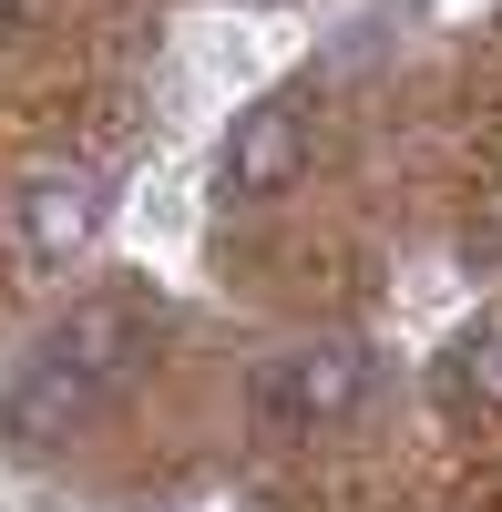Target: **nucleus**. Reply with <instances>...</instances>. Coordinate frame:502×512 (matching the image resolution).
Here are the masks:
<instances>
[{"label": "nucleus", "mask_w": 502, "mask_h": 512, "mask_svg": "<svg viewBox=\"0 0 502 512\" xmlns=\"http://www.w3.org/2000/svg\"><path fill=\"white\" fill-rule=\"evenodd\" d=\"M441 390L462 400V410H502V318H472L441 349Z\"/></svg>", "instance_id": "39448f33"}, {"label": "nucleus", "mask_w": 502, "mask_h": 512, "mask_svg": "<svg viewBox=\"0 0 502 512\" xmlns=\"http://www.w3.org/2000/svg\"><path fill=\"white\" fill-rule=\"evenodd\" d=\"M359 390H369V349H359V338H308V349H277L257 369V420L318 431V420H339Z\"/></svg>", "instance_id": "7ed1b4c3"}, {"label": "nucleus", "mask_w": 502, "mask_h": 512, "mask_svg": "<svg viewBox=\"0 0 502 512\" xmlns=\"http://www.w3.org/2000/svg\"><path fill=\"white\" fill-rule=\"evenodd\" d=\"M0 236H11L21 267H72L82 246L103 236V175H82V164H31L0 205Z\"/></svg>", "instance_id": "f03ea898"}, {"label": "nucleus", "mask_w": 502, "mask_h": 512, "mask_svg": "<svg viewBox=\"0 0 502 512\" xmlns=\"http://www.w3.org/2000/svg\"><path fill=\"white\" fill-rule=\"evenodd\" d=\"M154 328H164V308H154L134 277L93 287L72 318H52V328L31 338V359L11 369V390H0V431H11V441H31V451L72 441L82 420L113 400V379L144 359V338H154Z\"/></svg>", "instance_id": "f257e3e1"}, {"label": "nucleus", "mask_w": 502, "mask_h": 512, "mask_svg": "<svg viewBox=\"0 0 502 512\" xmlns=\"http://www.w3.org/2000/svg\"><path fill=\"white\" fill-rule=\"evenodd\" d=\"M308 175V103L277 93V103H246L226 123V195H277Z\"/></svg>", "instance_id": "20e7f679"}]
</instances>
